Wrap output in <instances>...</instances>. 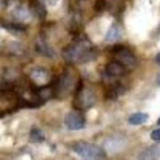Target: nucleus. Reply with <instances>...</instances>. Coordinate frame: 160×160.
<instances>
[{"mask_svg": "<svg viewBox=\"0 0 160 160\" xmlns=\"http://www.w3.org/2000/svg\"><path fill=\"white\" fill-rule=\"evenodd\" d=\"M98 53L86 38H78L62 50L63 58L69 63H85L96 58Z\"/></svg>", "mask_w": 160, "mask_h": 160, "instance_id": "1", "label": "nucleus"}, {"mask_svg": "<svg viewBox=\"0 0 160 160\" xmlns=\"http://www.w3.org/2000/svg\"><path fill=\"white\" fill-rule=\"evenodd\" d=\"M72 105L77 110H87L96 103V95L92 90L85 87L82 82H78L75 88Z\"/></svg>", "mask_w": 160, "mask_h": 160, "instance_id": "2", "label": "nucleus"}, {"mask_svg": "<svg viewBox=\"0 0 160 160\" xmlns=\"http://www.w3.org/2000/svg\"><path fill=\"white\" fill-rule=\"evenodd\" d=\"M76 85L77 84L72 72L70 71L63 72L53 84L54 97L64 98L70 95L71 92L75 90Z\"/></svg>", "mask_w": 160, "mask_h": 160, "instance_id": "3", "label": "nucleus"}, {"mask_svg": "<svg viewBox=\"0 0 160 160\" xmlns=\"http://www.w3.org/2000/svg\"><path fill=\"white\" fill-rule=\"evenodd\" d=\"M72 151L80 157L86 159H104L107 157L106 152L101 147L86 141L74 143Z\"/></svg>", "mask_w": 160, "mask_h": 160, "instance_id": "4", "label": "nucleus"}, {"mask_svg": "<svg viewBox=\"0 0 160 160\" xmlns=\"http://www.w3.org/2000/svg\"><path fill=\"white\" fill-rule=\"evenodd\" d=\"M111 53L117 57L118 61L122 63L127 69L128 68H134L137 64V59L134 54L124 45H114L111 49Z\"/></svg>", "mask_w": 160, "mask_h": 160, "instance_id": "5", "label": "nucleus"}, {"mask_svg": "<svg viewBox=\"0 0 160 160\" xmlns=\"http://www.w3.org/2000/svg\"><path fill=\"white\" fill-rule=\"evenodd\" d=\"M65 124L70 130H81L85 127L86 119L78 111H71L65 116Z\"/></svg>", "mask_w": 160, "mask_h": 160, "instance_id": "6", "label": "nucleus"}, {"mask_svg": "<svg viewBox=\"0 0 160 160\" xmlns=\"http://www.w3.org/2000/svg\"><path fill=\"white\" fill-rule=\"evenodd\" d=\"M29 76L36 86H43L51 82V73L46 68L43 67L33 68L30 71Z\"/></svg>", "mask_w": 160, "mask_h": 160, "instance_id": "7", "label": "nucleus"}, {"mask_svg": "<svg viewBox=\"0 0 160 160\" xmlns=\"http://www.w3.org/2000/svg\"><path fill=\"white\" fill-rule=\"evenodd\" d=\"M11 13L12 15V18L18 23L24 24L31 19V12L21 3H15L12 7Z\"/></svg>", "mask_w": 160, "mask_h": 160, "instance_id": "8", "label": "nucleus"}, {"mask_svg": "<svg viewBox=\"0 0 160 160\" xmlns=\"http://www.w3.org/2000/svg\"><path fill=\"white\" fill-rule=\"evenodd\" d=\"M106 73L110 77H119L126 73L127 68L118 60H113L108 62L105 68Z\"/></svg>", "mask_w": 160, "mask_h": 160, "instance_id": "9", "label": "nucleus"}, {"mask_svg": "<svg viewBox=\"0 0 160 160\" xmlns=\"http://www.w3.org/2000/svg\"><path fill=\"white\" fill-rule=\"evenodd\" d=\"M35 49H36V52L38 54H40L41 56H43V57L49 58H56L55 50L43 39H38V41L35 44Z\"/></svg>", "mask_w": 160, "mask_h": 160, "instance_id": "10", "label": "nucleus"}, {"mask_svg": "<svg viewBox=\"0 0 160 160\" xmlns=\"http://www.w3.org/2000/svg\"><path fill=\"white\" fill-rule=\"evenodd\" d=\"M139 159H158L160 158V143L152 145L144 150L139 155Z\"/></svg>", "mask_w": 160, "mask_h": 160, "instance_id": "11", "label": "nucleus"}, {"mask_svg": "<svg viewBox=\"0 0 160 160\" xmlns=\"http://www.w3.org/2000/svg\"><path fill=\"white\" fill-rule=\"evenodd\" d=\"M122 28H120V26L117 24H113L110 27V28L108 29L105 40H106V42H116L122 37Z\"/></svg>", "mask_w": 160, "mask_h": 160, "instance_id": "12", "label": "nucleus"}, {"mask_svg": "<svg viewBox=\"0 0 160 160\" xmlns=\"http://www.w3.org/2000/svg\"><path fill=\"white\" fill-rule=\"evenodd\" d=\"M30 10L33 12L34 14H36L39 18L43 19L46 16V10L45 5H43L40 0H32Z\"/></svg>", "mask_w": 160, "mask_h": 160, "instance_id": "13", "label": "nucleus"}, {"mask_svg": "<svg viewBox=\"0 0 160 160\" xmlns=\"http://www.w3.org/2000/svg\"><path fill=\"white\" fill-rule=\"evenodd\" d=\"M149 119V116L148 114L146 113H141V112H138V113H134L132 114L129 119H128V122L130 124L132 125H139V124H142L144 122H146V121Z\"/></svg>", "mask_w": 160, "mask_h": 160, "instance_id": "14", "label": "nucleus"}, {"mask_svg": "<svg viewBox=\"0 0 160 160\" xmlns=\"http://www.w3.org/2000/svg\"><path fill=\"white\" fill-rule=\"evenodd\" d=\"M29 138L32 142H36V143L42 142L45 139V136L43 132L39 128H32L29 132Z\"/></svg>", "mask_w": 160, "mask_h": 160, "instance_id": "15", "label": "nucleus"}, {"mask_svg": "<svg viewBox=\"0 0 160 160\" xmlns=\"http://www.w3.org/2000/svg\"><path fill=\"white\" fill-rule=\"evenodd\" d=\"M3 28H6L7 30L11 31V32H14V33H21V32H25L27 28L22 24V23H9V24H4Z\"/></svg>", "mask_w": 160, "mask_h": 160, "instance_id": "16", "label": "nucleus"}, {"mask_svg": "<svg viewBox=\"0 0 160 160\" xmlns=\"http://www.w3.org/2000/svg\"><path fill=\"white\" fill-rule=\"evenodd\" d=\"M105 8H106V0H96L94 9L97 12H102L105 10Z\"/></svg>", "mask_w": 160, "mask_h": 160, "instance_id": "17", "label": "nucleus"}, {"mask_svg": "<svg viewBox=\"0 0 160 160\" xmlns=\"http://www.w3.org/2000/svg\"><path fill=\"white\" fill-rule=\"evenodd\" d=\"M151 138L152 140H155V141H159L160 140V128L155 129V130H153L151 133Z\"/></svg>", "mask_w": 160, "mask_h": 160, "instance_id": "18", "label": "nucleus"}, {"mask_svg": "<svg viewBox=\"0 0 160 160\" xmlns=\"http://www.w3.org/2000/svg\"><path fill=\"white\" fill-rule=\"evenodd\" d=\"M40 1L45 5V6H50V7H54L56 6L58 2H59V0H40Z\"/></svg>", "mask_w": 160, "mask_h": 160, "instance_id": "19", "label": "nucleus"}, {"mask_svg": "<svg viewBox=\"0 0 160 160\" xmlns=\"http://www.w3.org/2000/svg\"><path fill=\"white\" fill-rule=\"evenodd\" d=\"M155 61H156V63H158V64L160 65V52L156 55V57H155Z\"/></svg>", "mask_w": 160, "mask_h": 160, "instance_id": "20", "label": "nucleus"}, {"mask_svg": "<svg viewBox=\"0 0 160 160\" xmlns=\"http://www.w3.org/2000/svg\"><path fill=\"white\" fill-rule=\"evenodd\" d=\"M157 83H158V85H160V73L157 76Z\"/></svg>", "mask_w": 160, "mask_h": 160, "instance_id": "21", "label": "nucleus"}, {"mask_svg": "<svg viewBox=\"0 0 160 160\" xmlns=\"http://www.w3.org/2000/svg\"><path fill=\"white\" fill-rule=\"evenodd\" d=\"M157 123H158V124H160V118L158 119V121H157Z\"/></svg>", "mask_w": 160, "mask_h": 160, "instance_id": "22", "label": "nucleus"}]
</instances>
